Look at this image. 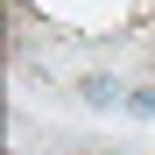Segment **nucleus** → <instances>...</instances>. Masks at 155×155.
Here are the masks:
<instances>
[]
</instances>
